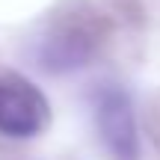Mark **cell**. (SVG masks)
Wrapping results in <instances>:
<instances>
[{
  "mask_svg": "<svg viewBox=\"0 0 160 160\" xmlns=\"http://www.w3.org/2000/svg\"><path fill=\"white\" fill-rule=\"evenodd\" d=\"M89 53H92L89 39H83L80 33H62L45 45V57L42 59L53 71H68V68H80L89 59Z\"/></svg>",
  "mask_w": 160,
  "mask_h": 160,
  "instance_id": "3",
  "label": "cell"
},
{
  "mask_svg": "<svg viewBox=\"0 0 160 160\" xmlns=\"http://www.w3.org/2000/svg\"><path fill=\"white\" fill-rule=\"evenodd\" d=\"M95 122L107 151L116 160H139V137L133 107L125 89L119 86H104L95 95Z\"/></svg>",
  "mask_w": 160,
  "mask_h": 160,
  "instance_id": "2",
  "label": "cell"
},
{
  "mask_svg": "<svg viewBox=\"0 0 160 160\" xmlns=\"http://www.w3.org/2000/svg\"><path fill=\"white\" fill-rule=\"evenodd\" d=\"M51 119L45 95L18 74H0V133L12 139L36 137Z\"/></svg>",
  "mask_w": 160,
  "mask_h": 160,
  "instance_id": "1",
  "label": "cell"
}]
</instances>
